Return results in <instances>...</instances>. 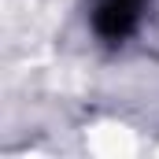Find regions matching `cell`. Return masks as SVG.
I'll return each instance as SVG.
<instances>
[{"label": "cell", "instance_id": "cell-1", "mask_svg": "<svg viewBox=\"0 0 159 159\" xmlns=\"http://www.w3.org/2000/svg\"><path fill=\"white\" fill-rule=\"evenodd\" d=\"M148 0H93V30L104 41H122L129 37L141 22Z\"/></svg>", "mask_w": 159, "mask_h": 159}]
</instances>
